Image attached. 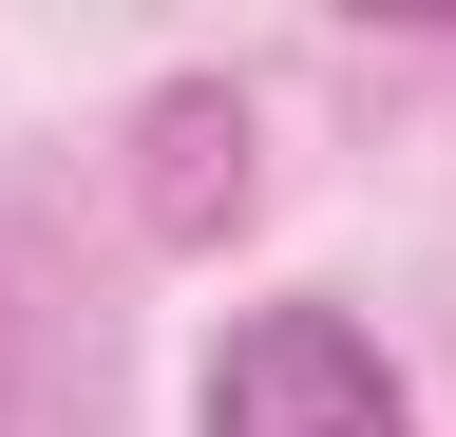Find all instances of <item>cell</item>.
Wrapping results in <instances>:
<instances>
[{
  "label": "cell",
  "instance_id": "6da1fadb",
  "mask_svg": "<svg viewBox=\"0 0 456 437\" xmlns=\"http://www.w3.org/2000/svg\"><path fill=\"white\" fill-rule=\"evenodd\" d=\"M191 437H419V400H399V361H380L342 304H248V323L209 343Z\"/></svg>",
  "mask_w": 456,
  "mask_h": 437
},
{
  "label": "cell",
  "instance_id": "7a4b0ae2",
  "mask_svg": "<svg viewBox=\"0 0 456 437\" xmlns=\"http://www.w3.org/2000/svg\"><path fill=\"white\" fill-rule=\"evenodd\" d=\"M0 437H20V418H0Z\"/></svg>",
  "mask_w": 456,
  "mask_h": 437
}]
</instances>
